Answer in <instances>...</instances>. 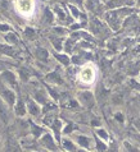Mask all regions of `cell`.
Returning a JSON list of instances; mask_svg holds the SVG:
<instances>
[{"instance_id":"cell-10","label":"cell","mask_w":140,"mask_h":152,"mask_svg":"<svg viewBox=\"0 0 140 152\" xmlns=\"http://www.w3.org/2000/svg\"><path fill=\"white\" fill-rule=\"evenodd\" d=\"M77 141H78V143H80L82 147H86V148H88V147H89V139L86 138V137L80 136V137H78V138H77Z\"/></svg>"},{"instance_id":"cell-12","label":"cell","mask_w":140,"mask_h":152,"mask_svg":"<svg viewBox=\"0 0 140 152\" xmlns=\"http://www.w3.org/2000/svg\"><path fill=\"white\" fill-rule=\"evenodd\" d=\"M29 107H30V113L31 114H34V115H37V114H39V109H37V106L35 105L32 101L29 102Z\"/></svg>"},{"instance_id":"cell-32","label":"cell","mask_w":140,"mask_h":152,"mask_svg":"<svg viewBox=\"0 0 140 152\" xmlns=\"http://www.w3.org/2000/svg\"><path fill=\"white\" fill-rule=\"evenodd\" d=\"M137 4H139V5H140V0H139V1H137Z\"/></svg>"},{"instance_id":"cell-17","label":"cell","mask_w":140,"mask_h":152,"mask_svg":"<svg viewBox=\"0 0 140 152\" xmlns=\"http://www.w3.org/2000/svg\"><path fill=\"white\" fill-rule=\"evenodd\" d=\"M5 39L8 40L9 42H14V44L17 42V37H16V35H14V33H8L5 36Z\"/></svg>"},{"instance_id":"cell-14","label":"cell","mask_w":140,"mask_h":152,"mask_svg":"<svg viewBox=\"0 0 140 152\" xmlns=\"http://www.w3.org/2000/svg\"><path fill=\"white\" fill-rule=\"evenodd\" d=\"M63 147H64L66 149H68V151H75V146H73L70 141H64V142H63Z\"/></svg>"},{"instance_id":"cell-29","label":"cell","mask_w":140,"mask_h":152,"mask_svg":"<svg viewBox=\"0 0 140 152\" xmlns=\"http://www.w3.org/2000/svg\"><path fill=\"white\" fill-rule=\"evenodd\" d=\"M116 118H117V120H119V121L123 120V119H122V115H121V114H116Z\"/></svg>"},{"instance_id":"cell-21","label":"cell","mask_w":140,"mask_h":152,"mask_svg":"<svg viewBox=\"0 0 140 152\" xmlns=\"http://www.w3.org/2000/svg\"><path fill=\"white\" fill-rule=\"evenodd\" d=\"M21 75H22V79H23V81H27V79H29V73H27L26 69H22V70H21Z\"/></svg>"},{"instance_id":"cell-27","label":"cell","mask_w":140,"mask_h":152,"mask_svg":"<svg viewBox=\"0 0 140 152\" xmlns=\"http://www.w3.org/2000/svg\"><path fill=\"white\" fill-rule=\"evenodd\" d=\"M71 130H72V125H71V124H70V125H68V126H67V128H66V129H64V133H70V132H71Z\"/></svg>"},{"instance_id":"cell-9","label":"cell","mask_w":140,"mask_h":152,"mask_svg":"<svg viewBox=\"0 0 140 152\" xmlns=\"http://www.w3.org/2000/svg\"><path fill=\"white\" fill-rule=\"evenodd\" d=\"M81 75H82V79L84 81H90L91 77H93V72H91L90 69H86V70H84Z\"/></svg>"},{"instance_id":"cell-33","label":"cell","mask_w":140,"mask_h":152,"mask_svg":"<svg viewBox=\"0 0 140 152\" xmlns=\"http://www.w3.org/2000/svg\"><path fill=\"white\" fill-rule=\"evenodd\" d=\"M0 70H1V68H0Z\"/></svg>"},{"instance_id":"cell-25","label":"cell","mask_w":140,"mask_h":152,"mask_svg":"<svg viewBox=\"0 0 140 152\" xmlns=\"http://www.w3.org/2000/svg\"><path fill=\"white\" fill-rule=\"evenodd\" d=\"M71 8V10H72V13L75 14V17H80V13H78V10L76 8H73V7H70Z\"/></svg>"},{"instance_id":"cell-2","label":"cell","mask_w":140,"mask_h":152,"mask_svg":"<svg viewBox=\"0 0 140 152\" xmlns=\"http://www.w3.org/2000/svg\"><path fill=\"white\" fill-rule=\"evenodd\" d=\"M1 95H3V97L5 98V100L8 101L9 104H13L14 100H16V96H14V93L12 92V91L4 90V91H1Z\"/></svg>"},{"instance_id":"cell-30","label":"cell","mask_w":140,"mask_h":152,"mask_svg":"<svg viewBox=\"0 0 140 152\" xmlns=\"http://www.w3.org/2000/svg\"><path fill=\"white\" fill-rule=\"evenodd\" d=\"M0 113H4V110H3V106H1V102H0Z\"/></svg>"},{"instance_id":"cell-13","label":"cell","mask_w":140,"mask_h":152,"mask_svg":"<svg viewBox=\"0 0 140 152\" xmlns=\"http://www.w3.org/2000/svg\"><path fill=\"white\" fill-rule=\"evenodd\" d=\"M81 97H82V100L85 101V102H89V104L93 102V96H91V93H89V92L82 93V95H81Z\"/></svg>"},{"instance_id":"cell-3","label":"cell","mask_w":140,"mask_h":152,"mask_svg":"<svg viewBox=\"0 0 140 152\" xmlns=\"http://www.w3.org/2000/svg\"><path fill=\"white\" fill-rule=\"evenodd\" d=\"M3 77H4V79H7L9 83H11V85H16V78H14V74H13V73H11V72H4V73H3Z\"/></svg>"},{"instance_id":"cell-15","label":"cell","mask_w":140,"mask_h":152,"mask_svg":"<svg viewBox=\"0 0 140 152\" xmlns=\"http://www.w3.org/2000/svg\"><path fill=\"white\" fill-rule=\"evenodd\" d=\"M52 41H53V44H54L55 49L60 50V47H62V40H60V39H53Z\"/></svg>"},{"instance_id":"cell-24","label":"cell","mask_w":140,"mask_h":152,"mask_svg":"<svg viewBox=\"0 0 140 152\" xmlns=\"http://www.w3.org/2000/svg\"><path fill=\"white\" fill-rule=\"evenodd\" d=\"M71 45H72V40H68L67 44H66V50H67V51H71V50H72V46H71Z\"/></svg>"},{"instance_id":"cell-5","label":"cell","mask_w":140,"mask_h":152,"mask_svg":"<svg viewBox=\"0 0 140 152\" xmlns=\"http://www.w3.org/2000/svg\"><path fill=\"white\" fill-rule=\"evenodd\" d=\"M0 51L4 52V54H7V55H9V56H13L14 55V50L12 49L11 46H1L0 47Z\"/></svg>"},{"instance_id":"cell-11","label":"cell","mask_w":140,"mask_h":152,"mask_svg":"<svg viewBox=\"0 0 140 152\" xmlns=\"http://www.w3.org/2000/svg\"><path fill=\"white\" fill-rule=\"evenodd\" d=\"M16 111H17V114H18V115H25V113H26V110H25V106H23V104H22L21 101L17 104Z\"/></svg>"},{"instance_id":"cell-19","label":"cell","mask_w":140,"mask_h":152,"mask_svg":"<svg viewBox=\"0 0 140 152\" xmlns=\"http://www.w3.org/2000/svg\"><path fill=\"white\" fill-rule=\"evenodd\" d=\"M26 36L29 37V39H32V37H35V31L31 28H26Z\"/></svg>"},{"instance_id":"cell-22","label":"cell","mask_w":140,"mask_h":152,"mask_svg":"<svg viewBox=\"0 0 140 152\" xmlns=\"http://www.w3.org/2000/svg\"><path fill=\"white\" fill-rule=\"evenodd\" d=\"M98 134H99V136H100L103 139H107V138H108V134H107L103 130V129H99V130H98Z\"/></svg>"},{"instance_id":"cell-23","label":"cell","mask_w":140,"mask_h":152,"mask_svg":"<svg viewBox=\"0 0 140 152\" xmlns=\"http://www.w3.org/2000/svg\"><path fill=\"white\" fill-rule=\"evenodd\" d=\"M94 3L98 4V0H89L88 1V8L89 9H94Z\"/></svg>"},{"instance_id":"cell-6","label":"cell","mask_w":140,"mask_h":152,"mask_svg":"<svg viewBox=\"0 0 140 152\" xmlns=\"http://www.w3.org/2000/svg\"><path fill=\"white\" fill-rule=\"evenodd\" d=\"M55 58H57V59L59 60V62L62 63V64H64L66 67H67V65L70 64V59H68V58L66 56V55H60V54H57V55H55Z\"/></svg>"},{"instance_id":"cell-20","label":"cell","mask_w":140,"mask_h":152,"mask_svg":"<svg viewBox=\"0 0 140 152\" xmlns=\"http://www.w3.org/2000/svg\"><path fill=\"white\" fill-rule=\"evenodd\" d=\"M96 146H98V149H99V151H104V149L107 148V147H105V144H103V143H102V142L99 141L98 138H96Z\"/></svg>"},{"instance_id":"cell-28","label":"cell","mask_w":140,"mask_h":152,"mask_svg":"<svg viewBox=\"0 0 140 152\" xmlns=\"http://www.w3.org/2000/svg\"><path fill=\"white\" fill-rule=\"evenodd\" d=\"M53 109H55V106H54V105H50V104H49V105L46 106V109H45V111H48V110H53Z\"/></svg>"},{"instance_id":"cell-7","label":"cell","mask_w":140,"mask_h":152,"mask_svg":"<svg viewBox=\"0 0 140 152\" xmlns=\"http://www.w3.org/2000/svg\"><path fill=\"white\" fill-rule=\"evenodd\" d=\"M48 79L52 81V82H55V83H62V79L59 78V75L57 73H52V74L48 75Z\"/></svg>"},{"instance_id":"cell-16","label":"cell","mask_w":140,"mask_h":152,"mask_svg":"<svg viewBox=\"0 0 140 152\" xmlns=\"http://www.w3.org/2000/svg\"><path fill=\"white\" fill-rule=\"evenodd\" d=\"M32 132H34V136H35V137H39L40 134L42 133V129L39 128L37 125H34V126H32Z\"/></svg>"},{"instance_id":"cell-18","label":"cell","mask_w":140,"mask_h":152,"mask_svg":"<svg viewBox=\"0 0 140 152\" xmlns=\"http://www.w3.org/2000/svg\"><path fill=\"white\" fill-rule=\"evenodd\" d=\"M45 18H46V22H52L53 21V14H52V12H50L49 9L45 10Z\"/></svg>"},{"instance_id":"cell-4","label":"cell","mask_w":140,"mask_h":152,"mask_svg":"<svg viewBox=\"0 0 140 152\" xmlns=\"http://www.w3.org/2000/svg\"><path fill=\"white\" fill-rule=\"evenodd\" d=\"M36 56L41 60H46L48 59V51L44 49H37L36 50Z\"/></svg>"},{"instance_id":"cell-1","label":"cell","mask_w":140,"mask_h":152,"mask_svg":"<svg viewBox=\"0 0 140 152\" xmlns=\"http://www.w3.org/2000/svg\"><path fill=\"white\" fill-rule=\"evenodd\" d=\"M42 143H44V146L46 147V148H49V149H57V147H55V144H54V142H53V138L49 136V134H46V136L42 138Z\"/></svg>"},{"instance_id":"cell-8","label":"cell","mask_w":140,"mask_h":152,"mask_svg":"<svg viewBox=\"0 0 140 152\" xmlns=\"http://www.w3.org/2000/svg\"><path fill=\"white\" fill-rule=\"evenodd\" d=\"M53 129L55 132V136H57V139H59V130H60V121L55 120L54 124H53Z\"/></svg>"},{"instance_id":"cell-26","label":"cell","mask_w":140,"mask_h":152,"mask_svg":"<svg viewBox=\"0 0 140 152\" xmlns=\"http://www.w3.org/2000/svg\"><path fill=\"white\" fill-rule=\"evenodd\" d=\"M9 29V26L7 24H0V31H8Z\"/></svg>"},{"instance_id":"cell-31","label":"cell","mask_w":140,"mask_h":152,"mask_svg":"<svg viewBox=\"0 0 140 152\" xmlns=\"http://www.w3.org/2000/svg\"><path fill=\"white\" fill-rule=\"evenodd\" d=\"M75 1H77L78 4H81V0H75Z\"/></svg>"}]
</instances>
